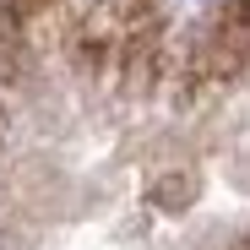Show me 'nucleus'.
<instances>
[{
  "label": "nucleus",
  "mask_w": 250,
  "mask_h": 250,
  "mask_svg": "<svg viewBox=\"0 0 250 250\" xmlns=\"http://www.w3.org/2000/svg\"><path fill=\"white\" fill-rule=\"evenodd\" d=\"M190 196H196V174H169L158 185V201L163 207H169V201H190Z\"/></svg>",
  "instance_id": "f257e3e1"
}]
</instances>
